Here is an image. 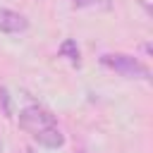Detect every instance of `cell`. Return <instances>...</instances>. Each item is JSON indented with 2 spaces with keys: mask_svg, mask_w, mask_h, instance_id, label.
I'll return each instance as SVG.
<instances>
[{
  "mask_svg": "<svg viewBox=\"0 0 153 153\" xmlns=\"http://www.w3.org/2000/svg\"><path fill=\"white\" fill-rule=\"evenodd\" d=\"M19 127L24 129V131H29L41 146H45V148H60L62 143H65V136H62V131L57 129V124H55V117L45 110V108H41V105H29V108H24L22 112H19Z\"/></svg>",
  "mask_w": 153,
  "mask_h": 153,
  "instance_id": "1",
  "label": "cell"
},
{
  "mask_svg": "<svg viewBox=\"0 0 153 153\" xmlns=\"http://www.w3.org/2000/svg\"><path fill=\"white\" fill-rule=\"evenodd\" d=\"M100 65L108 67V69H115L124 79H143V81L151 79V69L143 62H139L136 57L124 55V53H108V55L100 57Z\"/></svg>",
  "mask_w": 153,
  "mask_h": 153,
  "instance_id": "2",
  "label": "cell"
},
{
  "mask_svg": "<svg viewBox=\"0 0 153 153\" xmlns=\"http://www.w3.org/2000/svg\"><path fill=\"white\" fill-rule=\"evenodd\" d=\"M29 22L24 14L14 12V10H7V7H0V31L5 33H22L26 31Z\"/></svg>",
  "mask_w": 153,
  "mask_h": 153,
  "instance_id": "3",
  "label": "cell"
},
{
  "mask_svg": "<svg viewBox=\"0 0 153 153\" xmlns=\"http://www.w3.org/2000/svg\"><path fill=\"white\" fill-rule=\"evenodd\" d=\"M60 55L67 57L72 65H79V48H76V43H74L72 38L62 41V45H60Z\"/></svg>",
  "mask_w": 153,
  "mask_h": 153,
  "instance_id": "4",
  "label": "cell"
},
{
  "mask_svg": "<svg viewBox=\"0 0 153 153\" xmlns=\"http://www.w3.org/2000/svg\"><path fill=\"white\" fill-rule=\"evenodd\" d=\"M0 103H2V112H5V117H12V108H10V93H7V88H0Z\"/></svg>",
  "mask_w": 153,
  "mask_h": 153,
  "instance_id": "5",
  "label": "cell"
},
{
  "mask_svg": "<svg viewBox=\"0 0 153 153\" xmlns=\"http://www.w3.org/2000/svg\"><path fill=\"white\" fill-rule=\"evenodd\" d=\"M74 2V7H96L98 5V0H72Z\"/></svg>",
  "mask_w": 153,
  "mask_h": 153,
  "instance_id": "6",
  "label": "cell"
},
{
  "mask_svg": "<svg viewBox=\"0 0 153 153\" xmlns=\"http://www.w3.org/2000/svg\"><path fill=\"white\" fill-rule=\"evenodd\" d=\"M29 153H36V151H33V148H29Z\"/></svg>",
  "mask_w": 153,
  "mask_h": 153,
  "instance_id": "7",
  "label": "cell"
}]
</instances>
